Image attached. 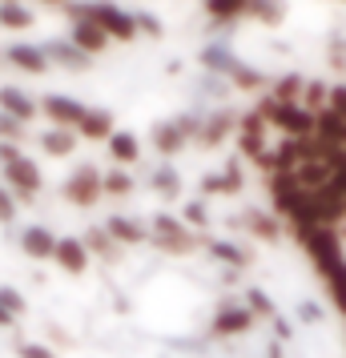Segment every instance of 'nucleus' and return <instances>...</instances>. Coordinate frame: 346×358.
<instances>
[{
    "label": "nucleus",
    "mask_w": 346,
    "mask_h": 358,
    "mask_svg": "<svg viewBox=\"0 0 346 358\" xmlns=\"http://www.w3.org/2000/svg\"><path fill=\"white\" fill-rule=\"evenodd\" d=\"M149 238H153V245H157L161 254H173V258H185V254L198 250V234L185 226L178 213H153Z\"/></svg>",
    "instance_id": "1"
},
{
    "label": "nucleus",
    "mask_w": 346,
    "mask_h": 358,
    "mask_svg": "<svg viewBox=\"0 0 346 358\" xmlns=\"http://www.w3.org/2000/svg\"><path fill=\"white\" fill-rule=\"evenodd\" d=\"M298 242L306 245V258L314 262V270H318L322 278L338 274V270L346 266V258H343V238H338V229L318 226V229H310L306 238H298Z\"/></svg>",
    "instance_id": "2"
},
{
    "label": "nucleus",
    "mask_w": 346,
    "mask_h": 358,
    "mask_svg": "<svg viewBox=\"0 0 346 358\" xmlns=\"http://www.w3.org/2000/svg\"><path fill=\"white\" fill-rule=\"evenodd\" d=\"M258 113L266 117V125L282 129L286 137H294V141L314 137V113H310V109H302V105H282V101L266 97L262 105H258Z\"/></svg>",
    "instance_id": "3"
},
{
    "label": "nucleus",
    "mask_w": 346,
    "mask_h": 358,
    "mask_svg": "<svg viewBox=\"0 0 346 358\" xmlns=\"http://www.w3.org/2000/svg\"><path fill=\"white\" fill-rule=\"evenodd\" d=\"M61 194H65L69 206H81V210H93L97 206V197L105 194V173H101L93 162L77 165L73 173H69V181L61 185Z\"/></svg>",
    "instance_id": "4"
},
{
    "label": "nucleus",
    "mask_w": 346,
    "mask_h": 358,
    "mask_svg": "<svg viewBox=\"0 0 346 358\" xmlns=\"http://www.w3.org/2000/svg\"><path fill=\"white\" fill-rule=\"evenodd\" d=\"M93 24H101L109 41H133V36H137L133 13H125L113 0H93Z\"/></svg>",
    "instance_id": "5"
},
{
    "label": "nucleus",
    "mask_w": 346,
    "mask_h": 358,
    "mask_svg": "<svg viewBox=\"0 0 346 358\" xmlns=\"http://www.w3.org/2000/svg\"><path fill=\"white\" fill-rule=\"evenodd\" d=\"M41 113L52 121V129H77L89 113V105H81L77 97H65V93H49L41 101Z\"/></svg>",
    "instance_id": "6"
},
{
    "label": "nucleus",
    "mask_w": 346,
    "mask_h": 358,
    "mask_svg": "<svg viewBox=\"0 0 346 358\" xmlns=\"http://www.w3.org/2000/svg\"><path fill=\"white\" fill-rule=\"evenodd\" d=\"M4 181H8V189H13L17 197H24V201H33V197L41 194V185H45L41 165H36L33 157H20V162L4 165Z\"/></svg>",
    "instance_id": "7"
},
{
    "label": "nucleus",
    "mask_w": 346,
    "mask_h": 358,
    "mask_svg": "<svg viewBox=\"0 0 346 358\" xmlns=\"http://www.w3.org/2000/svg\"><path fill=\"white\" fill-rule=\"evenodd\" d=\"M41 49H45V57H49V65H61V69H69V73H85V69L93 65V57H89V52H81L73 41H61V36L45 41Z\"/></svg>",
    "instance_id": "8"
},
{
    "label": "nucleus",
    "mask_w": 346,
    "mask_h": 358,
    "mask_svg": "<svg viewBox=\"0 0 346 358\" xmlns=\"http://www.w3.org/2000/svg\"><path fill=\"white\" fill-rule=\"evenodd\" d=\"M238 129V117L230 109H214L210 117H201V133H198V145L201 149H217L230 133Z\"/></svg>",
    "instance_id": "9"
},
{
    "label": "nucleus",
    "mask_w": 346,
    "mask_h": 358,
    "mask_svg": "<svg viewBox=\"0 0 346 358\" xmlns=\"http://www.w3.org/2000/svg\"><path fill=\"white\" fill-rule=\"evenodd\" d=\"M250 326H254V314H250V306H233V302H226V306H217L214 314V330L217 338H233V334H246Z\"/></svg>",
    "instance_id": "10"
},
{
    "label": "nucleus",
    "mask_w": 346,
    "mask_h": 358,
    "mask_svg": "<svg viewBox=\"0 0 346 358\" xmlns=\"http://www.w3.org/2000/svg\"><path fill=\"white\" fill-rule=\"evenodd\" d=\"M0 113H8V117H17V121H33L36 113H41V105H36L24 89H17V85H0Z\"/></svg>",
    "instance_id": "11"
},
{
    "label": "nucleus",
    "mask_w": 346,
    "mask_h": 358,
    "mask_svg": "<svg viewBox=\"0 0 346 358\" xmlns=\"http://www.w3.org/2000/svg\"><path fill=\"white\" fill-rule=\"evenodd\" d=\"M52 262H57L65 274H85V270H89V250H85L81 238H57Z\"/></svg>",
    "instance_id": "12"
},
{
    "label": "nucleus",
    "mask_w": 346,
    "mask_h": 358,
    "mask_svg": "<svg viewBox=\"0 0 346 358\" xmlns=\"http://www.w3.org/2000/svg\"><path fill=\"white\" fill-rule=\"evenodd\" d=\"M8 61H13L20 73H33V77L49 73V57H45V49H41V45H29V41L8 45Z\"/></svg>",
    "instance_id": "13"
},
{
    "label": "nucleus",
    "mask_w": 346,
    "mask_h": 358,
    "mask_svg": "<svg viewBox=\"0 0 346 358\" xmlns=\"http://www.w3.org/2000/svg\"><path fill=\"white\" fill-rule=\"evenodd\" d=\"M20 250L29 254L33 262H45L57 254V234L45 226H29V229H20Z\"/></svg>",
    "instance_id": "14"
},
{
    "label": "nucleus",
    "mask_w": 346,
    "mask_h": 358,
    "mask_svg": "<svg viewBox=\"0 0 346 358\" xmlns=\"http://www.w3.org/2000/svg\"><path fill=\"white\" fill-rule=\"evenodd\" d=\"M105 229H109V238H113L117 245H141V242L149 238V226H145V222L125 217V213H113V217L105 222Z\"/></svg>",
    "instance_id": "15"
},
{
    "label": "nucleus",
    "mask_w": 346,
    "mask_h": 358,
    "mask_svg": "<svg viewBox=\"0 0 346 358\" xmlns=\"http://www.w3.org/2000/svg\"><path fill=\"white\" fill-rule=\"evenodd\" d=\"M149 141H153V149H157V153H165V157H173V153H182V149L189 145V137L173 125V117H169V121H157V125H153V133H149Z\"/></svg>",
    "instance_id": "16"
},
{
    "label": "nucleus",
    "mask_w": 346,
    "mask_h": 358,
    "mask_svg": "<svg viewBox=\"0 0 346 358\" xmlns=\"http://www.w3.org/2000/svg\"><path fill=\"white\" fill-rule=\"evenodd\" d=\"M113 113L109 109H89L85 121L77 125V137H89V141H109L113 137Z\"/></svg>",
    "instance_id": "17"
},
{
    "label": "nucleus",
    "mask_w": 346,
    "mask_h": 358,
    "mask_svg": "<svg viewBox=\"0 0 346 358\" xmlns=\"http://www.w3.org/2000/svg\"><path fill=\"white\" fill-rule=\"evenodd\" d=\"M201 65L210 69L214 77H226V81H230L233 69L242 65V61H238L233 49H226V45H206V49H201Z\"/></svg>",
    "instance_id": "18"
},
{
    "label": "nucleus",
    "mask_w": 346,
    "mask_h": 358,
    "mask_svg": "<svg viewBox=\"0 0 346 358\" xmlns=\"http://www.w3.org/2000/svg\"><path fill=\"white\" fill-rule=\"evenodd\" d=\"M73 45L81 52H89V57H97V52H105V45H109V36H105V29L101 24H93V20H85V24H73V36H69Z\"/></svg>",
    "instance_id": "19"
},
{
    "label": "nucleus",
    "mask_w": 346,
    "mask_h": 358,
    "mask_svg": "<svg viewBox=\"0 0 346 358\" xmlns=\"http://www.w3.org/2000/svg\"><path fill=\"white\" fill-rule=\"evenodd\" d=\"M266 189H270V197H274V210H278V213L286 210L298 194H302V185H298L294 173H270V178H266Z\"/></svg>",
    "instance_id": "20"
},
{
    "label": "nucleus",
    "mask_w": 346,
    "mask_h": 358,
    "mask_svg": "<svg viewBox=\"0 0 346 358\" xmlns=\"http://www.w3.org/2000/svg\"><path fill=\"white\" fill-rule=\"evenodd\" d=\"M109 157H113L121 169L137 162V157H141V141H137V133H129V129L121 133V129H117L113 137H109Z\"/></svg>",
    "instance_id": "21"
},
{
    "label": "nucleus",
    "mask_w": 346,
    "mask_h": 358,
    "mask_svg": "<svg viewBox=\"0 0 346 358\" xmlns=\"http://www.w3.org/2000/svg\"><path fill=\"white\" fill-rule=\"evenodd\" d=\"M149 185H153V194L161 197V201H178V197H182V173H178L173 165H157L153 178H149Z\"/></svg>",
    "instance_id": "22"
},
{
    "label": "nucleus",
    "mask_w": 346,
    "mask_h": 358,
    "mask_svg": "<svg viewBox=\"0 0 346 358\" xmlns=\"http://www.w3.org/2000/svg\"><path fill=\"white\" fill-rule=\"evenodd\" d=\"M294 178H298V185H302L306 194H314V189H322V185L334 181V169H330L326 162H302L294 169Z\"/></svg>",
    "instance_id": "23"
},
{
    "label": "nucleus",
    "mask_w": 346,
    "mask_h": 358,
    "mask_svg": "<svg viewBox=\"0 0 346 358\" xmlns=\"http://www.w3.org/2000/svg\"><path fill=\"white\" fill-rule=\"evenodd\" d=\"M0 24L13 29V33H24V29L36 24V17H33V8H29L24 0H4V4H0Z\"/></svg>",
    "instance_id": "24"
},
{
    "label": "nucleus",
    "mask_w": 346,
    "mask_h": 358,
    "mask_svg": "<svg viewBox=\"0 0 346 358\" xmlns=\"http://www.w3.org/2000/svg\"><path fill=\"white\" fill-rule=\"evenodd\" d=\"M206 250H210V258H214V262L230 266V270H242V266H250V254L242 250V245H233V242H222V238H214V242H206Z\"/></svg>",
    "instance_id": "25"
},
{
    "label": "nucleus",
    "mask_w": 346,
    "mask_h": 358,
    "mask_svg": "<svg viewBox=\"0 0 346 358\" xmlns=\"http://www.w3.org/2000/svg\"><path fill=\"white\" fill-rule=\"evenodd\" d=\"M41 149H45L49 157H69V153L77 149V129H49V133H41Z\"/></svg>",
    "instance_id": "26"
},
{
    "label": "nucleus",
    "mask_w": 346,
    "mask_h": 358,
    "mask_svg": "<svg viewBox=\"0 0 346 358\" xmlns=\"http://www.w3.org/2000/svg\"><path fill=\"white\" fill-rule=\"evenodd\" d=\"M81 242H85L89 254H101L105 262H117V242L109 238V229H105V226H89Z\"/></svg>",
    "instance_id": "27"
},
{
    "label": "nucleus",
    "mask_w": 346,
    "mask_h": 358,
    "mask_svg": "<svg viewBox=\"0 0 346 358\" xmlns=\"http://www.w3.org/2000/svg\"><path fill=\"white\" fill-rule=\"evenodd\" d=\"M206 13H210L217 24H233L238 17L250 13V0H206Z\"/></svg>",
    "instance_id": "28"
},
{
    "label": "nucleus",
    "mask_w": 346,
    "mask_h": 358,
    "mask_svg": "<svg viewBox=\"0 0 346 358\" xmlns=\"http://www.w3.org/2000/svg\"><path fill=\"white\" fill-rule=\"evenodd\" d=\"M246 229L254 238H262V242H278V222H274V213H262V210H246Z\"/></svg>",
    "instance_id": "29"
},
{
    "label": "nucleus",
    "mask_w": 346,
    "mask_h": 358,
    "mask_svg": "<svg viewBox=\"0 0 346 358\" xmlns=\"http://www.w3.org/2000/svg\"><path fill=\"white\" fill-rule=\"evenodd\" d=\"M302 89H306V81H302L298 73H286V77L274 81V93H270V97L282 101V105H302Z\"/></svg>",
    "instance_id": "30"
},
{
    "label": "nucleus",
    "mask_w": 346,
    "mask_h": 358,
    "mask_svg": "<svg viewBox=\"0 0 346 358\" xmlns=\"http://www.w3.org/2000/svg\"><path fill=\"white\" fill-rule=\"evenodd\" d=\"M246 17L262 20V24H282L286 20V0H250Z\"/></svg>",
    "instance_id": "31"
},
{
    "label": "nucleus",
    "mask_w": 346,
    "mask_h": 358,
    "mask_svg": "<svg viewBox=\"0 0 346 358\" xmlns=\"http://www.w3.org/2000/svg\"><path fill=\"white\" fill-rule=\"evenodd\" d=\"M246 306H250V314H254V318H270V322L278 318L274 298H270L266 290H258V286H250V290H246Z\"/></svg>",
    "instance_id": "32"
},
{
    "label": "nucleus",
    "mask_w": 346,
    "mask_h": 358,
    "mask_svg": "<svg viewBox=\"0 0 346 358\" xmlns=\"http://www.w3.org/2000/svg\"><path fill=\"white\" fill-rule=\"evenodd\" d=\"M230 85L233 89H246V93H258V89L266 85V73L262 69H250V65H238L233 77H230Z\"/></svg>",
    "instance_id": "33"
},
{
    "label": "nucleus",
    "mask_w": 346,
    "mask_h": 358,
    "mask_svg": "<svg viewBox=\"0 0 346 358\" xmlns=\"http://www.w3.org/2000/svg\"><path fill=\"white\" fill-rule=\"evenodd\" d=\"M105 194H109V197H129L133 194L129 169H121V165H117V169H109V173H105Z\"/></svg>",
    "instance_id": "34"
},
{
    "label": "nucleus",
    "mask_w": 346,
    "mask_h": 358,
    "mask_svg": "<svg viewBox=\"0 0 346 358\" xmlns=\"http://www.w3.org/2000/svg\"><path fill=\"white\" fill-rule=\"evenodd\" d=\"M330 101V89L322 81H306V89H302V109H310V113H318V109H326Z\"/></svg>",
    "instance_id": "35"
},
{
    "label": "nucleus",
    "mask_w": 346,
    "mask_h": 358,
    "mask_svg": "<svg viewBox=\"0 0 346 358\" xmlns=\"http://www.w3.org/2000/svg\"><path fill=\"white\" fill-rule=\"evenodd\" d=\"M133 20H137V33L153 36V41H161V36H165V24L157 20V13H149V8H141V13H133Z\"/></svg>",
    "instance_id": "36"
},
{
    "label": "nucleus",
    "mask_w": 346,
    "mask_h": 358,
    "mask_svg": "<svg viewBox=\"0 0 346 358\" xmlns=\"http://www.w3.org/2000/svg\"><path fill=\"white\" fill-rule=\"evenodd\" d=\"M0 306L8 310L13 318H20V314H29V302H24V294L13 290V286H0Z\"/></svg>",
    "instance_id": "37"
},
{
    "label": "nucleus",
    "mask_w": 346,
    "mask_h": 358,
    "mask_svg": "<svg viewBox=\"0 0 346 358\" xmlns=\"http://www.w3.org/2000/svg\"><path fill=\"white\" fill-rule=\"evenodd\" d=\"M24 121H17V117H8V113H0V141H13V145H20L24 141Z\"/></svg>",
    "instance_id": "38"
},
{
    "label": "nucleus",
    "mask_w": 346,
    "mask_h": 358,
    "mask_svg": "<svg viewBox=\"0 0 346 358\" xmlns=\"http://www.w3.org/2000/svg\"><path fill=\"white\" fill-rule=\"evenodd\" d=\"M182 222L189 229H206L210 226V210H206V201H189V206L182 210Z\"/></svg>",
    "instance_id": "39"
},
{
    "label": "nucleus",
    "mask_w": 346,
    "mask_h": 358,
    "mask_svg": "<svg viewBox=\"0 0 346 358\" xmlns=\"http://www.w3.org/2000/svg\"><path fill=\"white\" fill-rule=\"evenodd\" d=\"M326 290H330V298H334V306L346 314V266L338 270V274H330V278H326Z\"/></svg>",
    "instance_id": "40"
},
{
    "label": "nucleus",
    "mask_w": 346,
    "mask_h": 358,
    "mask_svg": "<svg viewBox=\"0 0 346 358\" xmlns=\"http://www.w3.org/2000/svg\"><path fill=\"white\" fill-rule=\"evenodd\" d=\"M222 194L226 197L242 194V169H238V162H230L226 169H222Z\"/></svg>",
    "instance_id": "41"
},
{
    "label": "nucleus",
    "mask_w": 346,
    "mask_h": 358,
    "mask_svg": "<svg viewBox=\"0 0 346 358\" xmlns=\"http://www.w3.org/2000/svg\"><path fill=\"white\" fill-rule=\"evenodd\" d=\"M17 358H57V355H52L45 342H29V338H20V342H17Z\"/></svg>",
    "instance_id": "42"
},
{
    "label": "nucleus",
    "mask_w": 346,
    "mask_h": 358,
    "mask_svg": "<svg viewBox=\"0 0 346 358\" xmlns=\"http://www.w3.org/2000/svg\"><path fill=\"white\" fill-rule=\"evenodd\" d=\"M173 125H178L189 141H198V133H201V117L198 113H178V117H173Z\"/></svg>",
    "instance_id": "43"
},
{
    "label": "nucleus",
    "mask_w": 346,
    "mask_h": 358,
    "mask_svg": "<svg viewBox=\"0 0 346 358\" xmlns=\"http://www.w3.org/2000/svg\"><path fill=\"white\" fill-rule=\"evenodd\" d=\"M330 113H338L346 121V85H330V101H326Z\"/></svg>",
    "instance_id": "44"
},
{
    "label": "nucleus",
    "mask_w": 346,
    "mask_h": 358,
    "mask_svg": "<svg viewBox=\"0 0 346 358\" xmlns=\"http://www.w3.org/2000/svg\"><path fill=\"white\" fill-rule=\"evenodd\" d=\"M24 153H20V145H13V141H0V169L4 165H13V162H20Z\"/></svg>",
    "instance_id": "45"
},
{
    "label": "nucleus",
    "mask_w": 346,
    "mask_h": 358,
    "mask_svg": "<svg viewBox=\"0 0 346 358\" xmlns=\"http://www.w3.org/2000/svg\"><path fill=\"white\" fill-rule=\"evenodd\" d=\"M13 217H17V206H13V194H8V189H0V222L8 226Z\"/></svg>",
    "instance_id": "46"
},
{
    "label": "nucleus",
    "mask_w": 346,
    "mask_h": 358,
    "mask_svg": "<svg viewBox=\"0 0 346 358\" xmlns=\"http://www.w3.org/2000/svg\"><path fill=\"white\" fill-rule=\"evenodd\" d=\"M201 194H222V173H206L201 178Z\"/></svg>",
    "instance_id": "47"
},
{
    "label": "nucleus",
    "mask_w": 346,
    "mask_h": 358,
    "mask_svg": "<svg viewBox=\"0 0 346 358\" xmlns=\"http://www.w3.org/2000/svg\"><path fill=\"white\" fill-rule=\"evenodd\" d=\"M298 318H302V322H318V318H322V310L314 306V302H302V306H298Z\"/></svg>",
    "instance_id": "48"
},
{
    "label": "nucleus",
    "mask_w": 346,
    "mask_h": 358,
    "mask_svg": "<svg viewBox=\"0 0 346 358\" xmlns=\"http://www.w3.org/2000/svg\"><path fill=\"white\" fill-rule=\"evenodd\" d=\"M274 334H278V342H282V338H290L294 330H290V322H286V318H274Z\"/></svg>",
    "instance_id": "49"
},
{
    "label": "nucleus",
    "mask_w": 346,
    "mask_h": 358,
    "mask_svg": "<svg viewBox=\"0 0 346 358\" xmlns=\"http://www.w3.org/2000/svg\"><path fill=\"white\" fill-rule=\"evenodd\" d=\"M49 338H57V342H65V346H73V334H69V330H61V326H49Z\"/></svg>",
    "instance_id": "50"
},
{
    "label": "nucleus",
    "mask_w": 346,
    "mask_h": 358,
    "mask_svg": "<svg viewBox=\"0 0 346 358\" xmlns=\"http://www.w3.org/2000/svg\"><path fill=\"white\" fill-rule=\"evenodd\" d=\"M13 322H17V318H13V314H8V310L0 306V330H8V326H13Z\"/></svg>",
    "instance_id": "51"
},
{
    "label": "nucleus",
    "mask_w": 346,
    "mask_h": 358,
    "mask_svg": "<svg viewBox=\"0 0 346 358\" xmlns=\"http://www.w3.org/2000/svg\"><path fill=\"white\" fill-rule=\"evenodd\" d=\"M266 358H286V355H282V342H270V355H266Z\"/></svg>",
    "instance_id": "52"
},
{
    "label": "nucleus",
    "mask_w": 346,
    "mask_h": 358,
    "mask_svg": "<svg viewBox=\"0 0 346 358\" xmlns=\"http://www.w3.org/2000/svg\"><path fill=\"white\" fill-rule=\"evenodd\" d=\"M36 4H49V8H65L69 0H36Z\"/></svg>",
    "instance_id": "53"
},
{
    "label": "nucleus",
    "mask_w": 346,
    "mask_h": 358,
    "mask_svg": "<svg viewBox=\"0 0 346 358\" xmlns=\"http://www.w3.org/2000/svg\"><path fill=\"white\" fill-rule=\"evenodd\" d=\"M0 4H4V0H0Z\"/></svg>",
    "instance_id": "54"
}]
</instances>
